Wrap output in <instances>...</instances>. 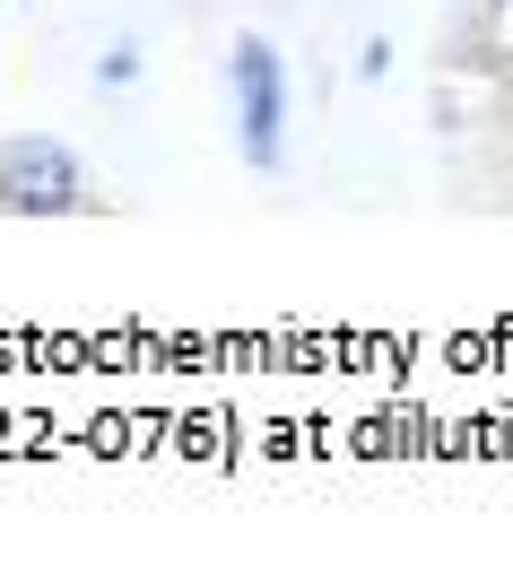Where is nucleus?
I'll return each instance as SVG.
<instances>
[{
  "instance_id": "1",
  "label": "nucleus",
  "mask_w": 513,
  "mask_h": 565,
  "mask_svg": "<svg viewBox=\"0 0 513 565\" xmlns=\"http://www.w3.org/2000/svg\"><path fill=\"white\" fill-rule=\"evenodd\" d=\"M226 96H235V148H244V166L279 174L288 166V53L244 26L226 44Z\"/></svg>"
},
{
  "instance_id": "2",
  "label": "nucleus",
  "mask_w": 513,
  "mask_h": 565,
  "mask_svg": "<svg viewBox=\"0 0 513 565\" xmlns=\"http://www.w3.org/2000/svg\"><path fill=\"white\" fill-rule=\"evenodd\" d=\"M87 210V166L53 131H9L0 140V217H78Z\"/></svg>"
},
{
  "instance_id": "3",
  "label": "nucleus",
  "mask_w": 513,
  "mask_h": 565,
  "mask_svg": "<svg viewBox=\"0 0 513 565\" xmlns=\"http://www.w3.org/2000/svg\"><path fill=\"white\" fill-rule=\"evenodd\" d=\"M140 44H131V35H122V44H105V53H96V87H105V96H114V87H140Z\"/></svg>"
},
{
  "instance_id": "4",
  "label": "nucleus",
  "mask_w": 513,
  "mask_h": 565,
  "mask_svg": "<svg viewBox=\"0 0 513 565\" xmlns=\"http://www.w3.org/2000/svg\"><path fill=\"white\" fill-rule=\"evenodd\" d=\"M383 71H392V44H383V35H374L366 53H357V78H383Z\"/></svg>"
}]
</instances>
